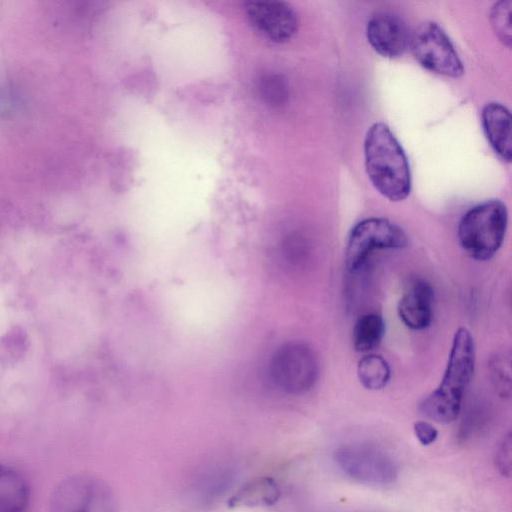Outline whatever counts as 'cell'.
Returning <instances> with one entry per match:
<instances>
[{"label": "cell", "instance_id": "obj_1", "mask_svg": "<svg viewBox=\"0 0 512 512\" xmlns=\"http://www.w3.org/2000/svg\"><path fill=\"white\" fill-rule=\"evenodd\" d=\"M364 159L368 178L382 196L393 202L409 196L412 180L408 158L385 123L369 127L364 139Z\"/></svg>", "mask_w": 512, "mask_h": 512}, {"label": "cell", "instance_id": "obj_2", "mask_svg": "<svg viewBox=\"0 0 512 512\" xmlns=\"http://www.w3.org/2000/svg\"><path fill=\"white\" fill-rule=\"evenodd\" d=\"M475 368V344L471 333L459 328L453 338L448 362L439 386L425 397L420 412L442 424L453 422L459 415L465 391Z\"/></svg>", "mask_w": 512, "mask_h": 512}, {"label": "cell", "instance_id": "obj_3", "mask_svg": "<svg viewBox=\"0 0 512 512\" xmlns=\"http://www.w3.org/2000/svg\"><path fill=\"white\" fill-rule=\"evenodd\" d=\"M507 225L508 211L502 201L491 199L479 203L470 208L459 222V245L471 258L489 260L502 246Z\"/></svg>", "mask_w": 512, "mask_h": 512}, {"label": "cell", "instance_id": "obj_4", "mask_svg": "<svg viewBox=\"0 0 512 512\" xmlns=\"http://www.w3.org/2000/svg\"><path fill=\"white\" fill-rule=\"evenodd\" d=\"M50 512H118L109 485L101 478L79 473L63 479L54 488Z\"/></svg>", "mask_w": 512, "mask_h": 512}, {"label": "cell", "instance_id": "obj_5", "mask_svg": "<svg viewBox=\"0 0 512 512\" xmlns=\"http://www.w3.org/2000/svg\"><path fill=\"white\" fill-rule=\"evenodd\" d=\"M337 467L350 479L370 486H387L398 476L393 458L370 444H344L334 452Z\"/></svg>", "mask_w": 512, "mask_h": 512}, {"label": "cell", "instance_id": "obj_6", "mask_svg": "<svg viewBox=\"0 0 512 512\" xmlns=\"http://www.w3.org/2000/svg\"><path fill=\"white\" fill-rule=\"evenodd\" d=\"M269 371L273 382L281 390L289 394H303L317 382L318 358L308 344L289 342L274 353Z\"/></svg>", "mask_w": 512, "mask_h": 512}, {"label": "cell", "instance_id": "obj_7", "mask_svg": "<svg viewBox=\"0 0 512 512\" xmlns=\"http://www.w3.org/2000/svg\"><path fill=\"white\" fill-rule=\"evenodd\" d=\"M408 245L405 231L381 217L358 222L350 231L346 246V265L349 271L359 270L370 254L378 249H402Z\"/></svg>", "mask_w": 512, "mask_h": 512}, {"label": "cell", "instance_id": "obj_8", "mask_svg": "<svg viewBox=\"0 0 512 512\" xmlns=\"http://www.w3.org/2000/svg\"><path fill=\"white\" fill-rule=\"evenodd\" d=\"M409 47L425 69L458 78L464 74L463 62L445 31L435 22L422 23L411 34Z\"/></svg>", "mask_w": 512, "mask_h": 512}, {"label": "cell", "instance_id": "obj_9", "mask_svg": "<svg viewBox=\"0 0 512 512\" xmlns=\"http://www.w3.org/2000/svg\"><path fill=\"white\" fill-rule=\"evenodd\" d=\"M245 11L251 24L273 42H287L298 30V16L286 2L249 1L245 3Z\"/></svg>", "mask_w": 512, "mask_h": 512}, {"label": "cell", "instance_id": "obj_10", "mask_svg": "<svg viewBox=\"0 0 512 512\" xmlns=\"http://www.w3.org/2000/svg\"><path fill=\"white\" fill-rule=\"evenodd\" d=\"M371 47L385 58L401 56L409 47L411 34L405 22L391 12H378L367 23Z\"/></svg>", "mask_w": 512, "mask_h": 512}, {"label": "cell", "instance_id": "obj_11", "mask_svg": "<svg viewBox=\"0 0 512 512\" xmlns=\"http://www.w3.org/2000/svg\"><path fill=\"white\" fill-rule=\"evenodd\" d=\"M433 301L432 286L422 278H413L398 302V316L406 327L415 331L425 330L432 322Z\"/></svg>", "mask_w": 512, "mask_h": 512}, {"label": "cell", "instance_id": "obj_12", "mask_svg": "<svg viewBox=\"0 0 512 512\" xmlns=\"http://www.w3.org/2000/svg\"><path fill=\"white\" fill-rule=\"evenodd\" d=\"M482 126L494 152L506 162L511 161V114L509 109L498 102L486 104L481 113Z\"/></svg>", "mask_w": 512, "mask_h": 512}, {"label": "cell", "instance_id": "obj_13", "mask_svg": "<svg viewBox=\"0 0 512 512\" xmlns=\"http://www.w3.org/2000/svg\"><path fill=\"white\" fill-rule=\"evenodd\" d=\"M29 500L24 475L13 466L0 464V512H26Z\"/></svg>", "mask_w": 512, "mask_h": 512}, {"label": "cell", "instance_id": "obj_14", "mask_svg": "<svg viewBox=\"0 0 512 512\" xmlns=\"http://www.w3.org/2000/svg\"><path fill=\"white\" fill-rule=\"evenodd\" d=\"M280 495V488L274 479L261 477L251 480L240 488L229 499L228 506L231 508L272 506L277 503Z\"/></svg>", "mask_w": 512, "mask_h": 512}, {"label": "cell", "instance_id": "obj_15", "mask_svg": "<svg viewBox=\"0 0 512 512\" xmlns=\"http://www.w3.org/2000/svg\"><path fill=\"white\" fill-rule=\"evenodd\" d=\"M385 334V321L382 315L370 312L361 315L352 331L354 349L358 352H368L377 348Z\"/></svg>", "mask_w": 512, "mask_h": 512}, {"label": "cell", "instance_id": "obj_16", "mask_svg": "<svg viewBox=\"0 0 512 512\" xmlns=\"http://www.w3.org/2000/svg\"><path fill=\"white\" fill-rule=\"evenodd\" d=\"M357 376L365 389L381 390L390 381L391 369L386 359L381 355L368 354L359 360Z\"/></svg>", "mask_w": 512, "mask_h": 512}, {"label": "cell", "instance_id": "obj_17", "mask_svg": "<svg viewBox=\"0 0 512 512\" xmlns=\"http://www.w3.org/2000/svg\"><path fill=\"white\" fill-rule=\"evenodd\" d=\"M511 5L510 0H500L494 3L490 11L492 28L499 40L507 47L511 46Z\"/></svg>", "mask_w": 512, "mask_h": 512}, {"label": "cell", "instance_id": "obj_18", "mask_svg": "<svg viewBox=\"0 0 512 512\" xmlns=\"http://www.w3.org/2000/svg\"><path fill=\"white\" fill-rule=\"evenodd\" d=\"M510 363V357L505 358L503 355L496 356L490 363L492 381L502 397H509L511 394Z\"/></svg>", "mask_w": 512, "mask_h": 512}, {"label": "cell", "instance_id": "obj_19", "mask_svg": "<svg viewBox=\"0 0 512 512\" xmlns=\"http://www.w3.org/2000/svg\"><path fill=\"white\" fill-rule=\"evenodd\" d=\"M261 97L269 104L277 105L286 98V87L284 82L275 75H267L259 82Z\"/></svg>", "mask_w": 512, "mask_h": 512}, {"label": "cell", "instance_id": "obj_20", "mask_svg": "<svg viewBox=\"0 0 512 512\" xmlns=\"http://www.w3.org/2000/svg\"><path fill=\"white\" fill-rule=\"evenodd\" d=\"M511 455H512V437L511 433L508 432L503 439L495 453L494 462L498 472L506 477L511 476Z\"/></svg>", "mask_w": 512, "mask_h": 512}, {"label": "cell", "instance_id": "obj_21", "mask_svg": "<svg viewBox=\"0 0 512 512\" xmlns=\"http://www.w3.org/2000/svg\"><path fill=\"white\" fill-rule=\"evenodd\" d=\"M413 431L418 441L424 446L434 443L438 437L437 429L423 420L416 421L413 424Z\"/></svg>", "mask_w": 512, "mask_h": 512}]
</instances>
